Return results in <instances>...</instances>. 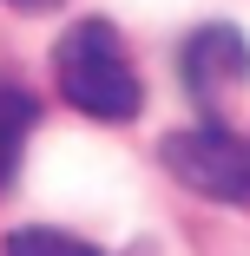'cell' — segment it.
<instances>
[{"instance_id":"6da1fadb","label":"cell","mask_w":250,"mask_h":256,"mask_svg":"<svg viewBox=\"0 0 250 256\" xmlns=\"http://www.w3.org/2000/svg\"><path fill=\"white\" fill-rule=\"evenodd\" d=\"M53 79H60V98L73 112L99 118V125H132L145 92H138V72H132V53L125 40L106 26V20H79L60 53H53Z\"/></svg>"},{"instance_id":"7a4b0ae2","label":"cell","mask_w":250,"mask_h":256,"mask_svg":"<svg viewBox=\"0 0 250 256\" xmlns=\"http://www.w3.org/2000/svg\"><path fill=\"white\" fill-rule=\"evenodd\" d=\"M165 171L211 197V204H237V210H250V132H230V125H191V132H171L158 144Z\"/></svg>"},{"instance_id":"3957f363","label":"cell","mask_w":250,"mask_h":256,"mask_svg":"<svg viewBox=\"0 0 250 256\" xmlns=\"http://www.w3.org/2000/svg\"><path fill=\"white\" fill-rule=\"evenodd\" d=\"M178 66H184L191 106L204 112V118H224V106L250 86V40L237 26H224V20H211V26H197L184 40V60Z\"/></svg>"},{"instance_id":"277c9868","label":"cell","mask_w":250,"mask_h":256,"mask_svg":"<svg viewBox=\"0 0 250 256\" xmlns=\"http://www.w3.org/2000/svg\"><path fill=\"white\" fill-rule=\"evenodd\" d=\"M33 125H40V98H33L27 86H14V79H0V197L14 190V171H20V158H27Z\"/></svg>"},{"instance_id":"5b68a950","label":"cell","mask_w":250,"mask_h":256,"mask_svg":"<svg viewBox=\"0 0 250 256\" xmlns=\"http://www.w3.org/2000/svg\"><path fill=\"white\" fill-rule=\"evenodd\" d=\"M0 256H106L86 236H66V230H14L0 243Z\"/></svg>"},{"instance_id":"8992f818","label":"cell","mask_w":250,"mask_h":256,"mask_svg":"<svg viewBox=\"0 0 250 256\" xmlns=\"http://www.w3.org/2000/svg\"><path fill=\"white\" fill-rule=\"evenodd\" d=\"M7 7H20V14H53L60 0H7Z\"/></svg>"}]
</instances>
